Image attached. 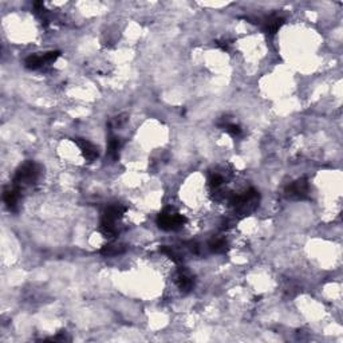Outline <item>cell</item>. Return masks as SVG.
Masks as SVG:
<instances>
[{"mask_svg": "<svg viewBox=\"0 0 343 343\" xmlns=\"http://www.w3.org/2000/svg\"><path fill=\"white\" fill-rule=\"evenodd\" d=\"M125 212H126V207H123L121 204H113V205H109L105 209L100 224V230L105 237L113 239V237L117 236L118 228L115 226V223L125 215Z\"/></svg>", "mask_w": 343, "mask_h": 343, "instance_id": "6da1fadb", "label": "cell"}, {"mask_svg": "<svg viewBox=\"0 0 343 343\" xmlns=\"http://www.w3.org/2000/svg\"><path fill=\"white\" fill-rule=\"evenodd\" d=\"M39 176H41V167L34 161H27L23 164L22 167H19L15 173L14 185L18 188L30 185V184H34L39 178Z\"/></svg>", "mask_w": 343, "mask_h": 343, "instance_id": "7a4b0ae2", "label": "cell"}, {"mask_svg": "<svg viewBox=\"0 0 343 343\" xmlns=\"http://www.w3.org/2000/svg\"><path fill=\"white\" fill-rule=\"evenodd\" d=\"M186 223L185 216L176 212L173 208H165L157 216V226L164 230H177Z\"/></svg>", "mask_w": 343, "mask_h": 343, "instance_id": "3957f363", "label": "cell"}, {"mask_svg": "<svg viewBox=\"0 0 343 343\" xmlns=\"http://www.w3.org/2000/svg\"><path fill=\"white\" fill-rule=\"evenodd\" d=\"M59 57H60L59 51H49V53H45L43 55H30L24 60V66L28 70H38V68L54 63Z\"/></svg>", "mask_w": 343, "mask_h": 343, "instance_id": "277c9868", "label": "cell"}, {"mask_svg": "<svg viewBox=\"0 0 343 343\" xmlns=\"http://www.w3.org/2000/svg\"><path fill=\"white\" fill-rule=\"evenodd\" d=\"M308 194V182L306 178L293 181L291 185L286 188V196L289 199H304Z\"/></svg>", "mask_w": 343, "mask_h": 343, "instance_id": "5b68a950", "label": "cell"}, {"mask_svg": "<svg viewBox=\"0 0 343 343\" xmlns=\"http://www.w3.org/2000/svg\"><path fill=\"white\" fill-rule=\"evenodd\" d=\"M74 141H75V144L79 146V149H81L82 154H83V157H85L89 163H93V161H95V160L98 158V156H100L98 148H97L95 145L91 144L90 141L83 140V138H75Z\"/></svg>", "mask_w": 343, "mask_h": 343, "instance_id": "8992f818", "label": "cell"}, {"mask_svg": "<svg viewBox=\"0 0 343 343\" xmlns=\"http://www.w3.org/2000/svg\"><path fill=\"white\" fill-rule=\"evenodd\" d=\"M3 200H4L5 205L9 211H15L18 207L19 200H20V188L18 186H12V188H7L3 194Z\"/></svg>", "mask_w": 343, "mask_h": 343, "instance_id": "52a82bcc", "label": "cell"}, {"mask_svg": "<svg viewBox=\"0 0 343 343\" xmlns=\"http://www.w3.org/2000/svg\"><path fill=\"white\" fill-rule=\"evenodd\" d=\"M283 24H285V19L280 18L278 15H271V16L266 18V20L263 22V28H264V31H266L267 34L275 35Z\"/></svg>", "mask_w": 343, "mask_h": 343, "instance_id": "ba28073f", "label": "cell"}, {"mask_svg": "<svg viewBox=\"0 0 343 343\" xmlns=\"http://www.w3.org/2000/svg\"><path fill=\"white\" fill-rule=\"evenodd\" d=\"M177 286L181 291L184 292H189L192 287H193V279L192 276L185 271L178 272V276H177Z\"/></svg>", "mask_w": 343, "mask_h": 343, "instance_id": "9c48e42d", "label": "cell"}, {"mask_svg": "<svg viewBox=\"0 0 343 343\" xmlns=\"http://www.w3.org/2000/svg\"><path fill=\"white\" fill-rule=\"evenodd\" d=\"M122 146H123V141H122L121 138H118V137H110L108 144L109 156L112 158H114V160H117L118 153H119Z\"/></svg>", "mask_w": 343, "mask_h": 343, "instance_id": "30bf717a", "label": "cell"}, {"mask_svg": "<svg viewBox=\"0 0 343 343\" xmlns=\"http://www.w3.org/2000/svg\"><path fill=\"white\" fill-rule=\"evenodd\" d=\"M209 249L215 253H226L228 251V244L224 239L216 237L209 241Z\"/></svg>", "mask_w": 343, "mask_h": 343, "instance_id": "8fae6325", "label": "cell"}, {"mask_svg": "<svg viewBox=\"0 0 343 343\" xmlns=\"http://www.w3.org/2000/svg\"><path fill=\"white\" fill-rule=\"evenodd\" d=\"M219 126L223 127L227 133H229L230 136H233V137L241 136V127H240L239 125L232 123V122H229L228 119H223L222 123H219Z\"/></svg>", "mask_w": 343, "mask_h": 343, "instance_id": "7c38bea8", "label": "cell"}, {"mask_svg": "<svg viewBox=\"0 0 343 343\" xmlns=\"http://www.w3.org/2000/svg\"><path fill=\"white\" fill-rule=\"evenodd\" d=\"M125 251V248L122 245H115V244H108L105 245L104 248L101 249V253L104 256H115V255H119Z\"/></svg>", "mask_w": 343, "mask_h": 343, "instance_id": "4fadbf2b", "label": "cell"}, {"mask_svg": "<svg viewBox=\"0 0 343 343\" xmlns=\"http://www.w3.org/2000/svg\"><path fill=\"white\" fill-rule=\"evenodd\" d=\"M223 182H224V178H223L222 174H219V173H213V174H211V177H209V185L212 186L213 189L220 188V186L223 185Z\"/></svg>", "mask_w": 343, "mask_h": 343, "instance_id": "5bb4252c", "label": "cell"}, {"mask_svg": "<svg viewBox=\"0 0 343 343\" xmlns=\"http://www.w3.org/2000/svg\"><path fill=\"white\" fill-rule=\"evenodd\" d=\"M230 45H232V42L228 41V39H222V41H216V46L217 47H220L223 51H228L230 49Z\"/></svg>", "mask_w": 343, "mask_h": 343, "instance_id": "9a60e30c", "label": "cell"}]
</instances>
